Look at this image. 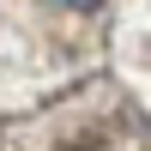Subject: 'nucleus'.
I'll return each mask as SVG.
<instances>
[{"label":"nucleus","instance_id":"f257e3e1","mask_svg":"<svg viewBox=\"0 0 151 151\" xmlns=\"http://www.w3.org/2000/svg\"><path fill=\"white\" fill-rule=\"evenodd\" d=\"M67 6H97V0H67Z\"/></svg>","mask_w":151,"mask_h":151}]
</instances>
